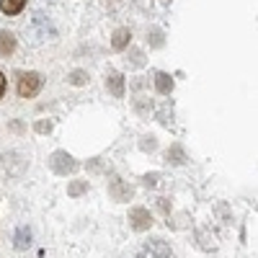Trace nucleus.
Wrapping results in <instances>:
<instances>
[{"mask_svg": "<svg viewBox=\"0 0 258 258\" xmlns=\"http://www.w3.org/2000/svg\"><path fill=\"white\" fill-rule=\"evenodd\" d=\"M109 194H111V199L114 202H129L132 199V188H129L124 181H119V178H111V183H109Z\"/></svg>", "mask_w": 258, "mask_h": 258, "instance_id": "39448f33", "label": "nucleus"}, {"mask_svg": "<svg viewBox=\"0 0 258 258\" xmlns=\"http://www.w3.org/2000/svg\"><path fill=\"white\" fill-rule=\"evenodd\" d=\"M106 88L111 91V96L121 98L124 96V78L119 73H109V75H106Z\"/></svg>", "mask_w": 258, "mask_h": 258, "instance_id": "423d86ee", "label": "nucleus"}, {"mask_svg": "<svg viewBox=\"0 0 258 258\" xmlns=\"http://www.w3.org/2000/svg\"><path fill=\"white\" fill-rule=\"evenodd\" d=\"M199 245L204 248V250H214V248H217V243H214V238H209V235L202 230L199 232Z\"/></svg>", "mask_w": 258, "mask_h": 258, "instance_id": "4468645a", "label": "nucleus"}, {"mask_svg": "<svg viewBox=\"0 0 258 258\" xmlns=\"http://www.w3.org/2000/svg\"><path fill=\"white\" fill-rule=\"evenodd\" d=\"M142 52H132V64H142Z\"/></svg>", "mask_w": 258, "mask_h": 258, "instance_id": "a211bd4d", "label": "nucleus"}, {"mask_svg": "<svg viewBox=\"0 0 258 258\" xmlns=\"http://www.w3.org/2000/svg\"><path fill=\"white\" fill-rule=\"evenodd\" d=\"M147 41H153V47H160V44H163V34H160V31L147 34Z\"/></svg>", "mask_w": 258, "mask_h": 258, "instance_id": "dca6fc26", "label": "nucleus"}, {"mask_svg": "<svg viewBox=\"0 0 258 258\" xmlns=\"http://www.w3.org/2000/svg\"><path fill=\"white\" fill-rule=\"evenodd\" d=\"M31 245V232H29V227H18V232H16V248L18 250H26Z\"/></svg>", "mask_w": 258, "mask_h": 258, "instance_id": "9b49d317", "label": "nucleus"}, {"mask_svg": "<svg viewBox=\"0 0 258 258\" xmlns=\"http://www.w3.org/2000/svg\"><path fill=\"white\" fill-rule=\"evenodd\" d=\"M158 181H160V173H150V176H145V186H158Z\"/></svg>", "mask_w": 258, "mask_h": 258, "instance_id": "f3484780", "label": "nucleus"}, {"mask_svg": "<svg viewBox=\"0 0 258 258\" xmlns=\"http://www.w3.org/2000/svg\"><path fill=\"white\" fill-rule=\"evenodd\" d=\"M26 6V0H0V11H3L6 16H16L21 13Z\"/></svg>", "mask_w": 258, "mask_h": 258, "instance_id": "6e6552de", "label": "nucleus"}, {"mask_svg": "<svg viewBox=\"0 0 258 258\" xmlns=\"http://www.w3.org/2000/svg\"><path fill=\"white\" fill-rule=\"evenodd\" d=\"M70 83H73V85H83V83H85V73H83V70H75V73L70 75Z\"/></svg>", "mask_w": 258, "mask_h": 258, "instance_id": "2eb2a0df", "label": "nucleus"}, {"mask_svg": "<svg viewBox=\"0 0 258 258\" xmlns=\"http://www.w3.org/2000/svg\"><path fill=\"white\" fill-rule=\"evenodd\" d=\"M49 168L54 170V173H59V176H68V173H73V170L78 168V163L73 160V155H68V153H54L52 158H49Z\"/></svg>", "mask_w": 258, "mask_h": 258, "instance_id": "7ed1b4c3", "label": "nucleus"}, {"mask_svg": "<svg viewBox=\"0 0 258 258\" xmlns=\"http://www.w3.org/2000/svg\"><path fill=\"white\" fill-rule=\"evenodd\" d=\"M83 191H88V181H73V183L68 186V194H70V197H80Z\"/></svg>", "mask_w": 258, "mask_h": 258, "instance_id": "f8f14e48", "label": "nucleus"}, {"mask_svg": "<svg viewBox=\"0 0 258 258\" xmlns=\"http://www.w3.org/2000/svg\"><path fill=\"white\" fill-rule=\"evenodd\" d=\"M140 258H173V250H170V243H165L163 238H150L142 245Z\"/></svg>", "mask_w": 258, "mask_h": 258, "instance_id": "f257e3e1", "label": "nucleus"}, {"mask_svg": "<svg viewBox=\"0 0 258 258\" xmlns=\"http://www.w3.org/2000/svg\"><path fill=\"white\" fill-rule=\"evenodd\" d=\"M129 39H132V31H129V29H119L114 34V39H111V47L114 49H124L129 44Z\"/></svg>", "mask_w": 258, "mask_h": 258, "instance_id": "1a4fd4ad", "label": "nucleus"}, {"mask_svg": "<svg viewBox=\"0 0 258 258\" xmlns=\"http://www.w3.org/2000/svg\"><path fill=\"white\" fill-rule=\"evenodd\" d=\"M3 93H6V75L0 73V98H3Z\"/></svg>", "mask_w": 258, "mask_h": 258, "instance_id": "6ab92c4d", "label": "nucleus"}, {"mask_svg": "<svg viewBox=\"0 0 258 258\" xmlns=\"http://www.w3.org/2000/svg\"><path fill=\"white\" fill-rule=\"evenodd\" d=\"M13 49H16V36L11 31H3L0 34V54L8 57V54H13Z\"/></svg>", "mask_w": 258, "mask_h": 258, "instance_id": "0eeeda50", "label": "nucleus"}, {"mask_svg": "<svg viewBox=\"0 0 258 258\" xmlns=\"http://www.w3.org/2000/svg\"><path fill=\"white\" fill-rule=\"evenodd\" d=\"M129 225H132V230H137V232L150 230L153 214H150V209H145V207H135L132 212H129Z\"/></svg>", "mask_w": 258, "mask_h": 258, "instance_id": "20e7f679", "label": "nucleus"}, {"mask_svg": "<svg viewBox=\"0 0 258 258\" xmlns=\"http://www.w3.org/2000/svg\"><path fill=\"white\" fill-rule=\"evenodd\" d=\"M41 91V75L39 73H24L18 78V96L21 98H34Z\"/></svg>", "mask_w": 258, "mask_h": 258, "instance_id": "f03ea898", "label": "nucleus"}, {"mask_svg": "<svg viewBox=\"0 0 258 258\" xmlns=\"http://www.w3.org/2000/svg\"><path fill=\"white\" fill-rule=\"evenodd\" d=\"M168 160L173 163V165H181V163L186 160V155H183V150H181V147H170V150H168Z\"/></svg>", "mask_w": 258, "mask_h": 258, "instance_id": "ddd939ff", "label": "nucleus"}, {"mask_svg": "<svg viewBox=\"0 0 258 258\" xmlns=\"http://www.w3.org/2000/svg\"><path fill=\"white\" fill-rule=\"evenodd\" d=\"M155 88H158V93H170L173 91V80H170V75L158 73L155 75Z\"/></svg>", "mask_w": 258, "mask_h": 258, "instance_id": "9d476101", "label": "nucleus"}]
</instances>
